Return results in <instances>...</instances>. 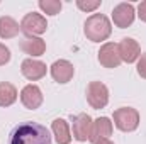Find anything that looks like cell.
Returning a JSON list of instances; mask_svg holds the SVG:
<instances>
[{"label": "cell", "instance_id": "obj_5", "mask_svg": "<svg viewBox=\"0 0 146 144\" xmlns=\"http://www.w3.org/2000/svg\"><path fill=\"white\" fill-rule=\"evenodd\" d=\"M87 102L95 110H100L109 104V88L102 81H90L87 87Z\"/></svg>", "mask_w": 146, "mask_h": 144}, {"label": "cell", "instance_id": "obj_18", "mask_svg": "<svg viewBox=\"0 0 146 144\" xmlns=\"http://www.w3.org/2000/svg\"><path fill=\"white\" fill-rule=\"evenodd\" d=\"M37 5H39V9L46 15H56V14H60V10L63 7V3L60 0H39Z\"/></svg>", "mask_w": 146, "mask_h": 144}, {"label": "cell", "instance_id": "obj_17", "mask_svg": "<svg viewBox=\"0 0 146 144\" xmlns=\"http://www.w3.org/2000/svg\"><path fill=\"white\" fill-rule=\"evenodd\" d=\"M19 93L17 88L9 81H0V107H10L15 104Z\"/></svg>", "mask_w": 146, "mask_h": 144}, {"label": "cell", "instance_id": "obj_2", "mask_svg": "<svg viewBox=\"0 0 146 144\" xmlns=\"http://www.w3.org/2000/svg\"><path fill=\"white\" fill-rule=\"evenodd\" d=\"M83 34L92 42L107 41L112 34V24H110L109 17L104 14H92L83 24Z\"/></svg>", "mask_w": 146, "mask_h": 144}, {"label": "cell", "instance_id": "obj_19", "mask_svg": "<svg viewBox=\"0 0 146 144\" xmlns=\"http://www.w3.org/2000/svg\"><path fill=\"white\" fill-rule=\"evenodd\" d=\"M102 0H76V7L82 12H94L100 7Z\"/></svg>", "mask_w": 146, "mask_h": 144}, {"label": "cell", "instance_id": "obj_8", "mask_svg": "<svg viewBox=\"0 0 146 144\" xmlns=\"http://www.w3.org/2000/svg\"><path fill=\"white\" fill-rule=\"evenodd\" d=\"M97 58H99V63L104 66V68H117L122 61L119 58V51H117V44L114 42H104L97 53Z\"/></svg>", "mask_w": 146, "mask_h": 144}, {"label": "cell", "instance_id": "obj_11", "mask_svg": "<svg viewBox=\"0 0 146 144\" xmlns=\"http://www.w3.org/2000/svg\"><path fill=\"white\" fill-rule=\"evenodd\" d=\"M46 71H48V66L42 61L34 59V58H27V59H24L21 63V73L29 81H37V80L44 78L46 76Z\"/></svg>", "mask_w": 146, "mask_h": 144}, {"label": "cell", "instance_id": "obj_16", "mask_svg": "<svg viewBox=\"0 0 146 144\" xmlns=\"http://www.w3.org/2000/svg\"><path fill=\"white\" fill-rule=\"evenodd\" d=\"M19 31H21V24L14 17H9V15L0 17V37L2 39H12L19 34Z\"/></svg>", "mask_w": 146, "mask_h": 144}, {"label": "cell", "instance_id": "obj_21", "mask_svg": "<svg viewBox=\"0 0 146 144\" xmlns=\"http://www.w3.org/2000/svg\"><path fill=\"white\" fill-rule=\"evenodd\" d=\"M9 61H10V49H9L5 44L0 42V66L7 65Z\"/></svg>", "mask_w": 146, "mask_h": 144}, {"label": "cell", "instance_id": "obj_6", "mask_svg": "<svg viewBox=\"0 0 146 144\" xmlns=\"http://www.w3.org/2000/svg\"><path fill=\"white\" fill-rule=\"evenodd\" d=\"M134 17H136V9L133 3H127V2L115 5L112 10V20H114L115 27H119V29L129 27L134 22Z\"/></svg>", "mask_w": 146, "mask_h": 144}, {"label": "cell", "instance_id": "obj_10", "mask_svg": "<svg viewBox=\"0 0 146 144\" xmlns=\"http://www.w3.org/2000/svg\"><path fill=\"white\" fill-rule=\"evenodd\" d=\"M42 100H44L42 92H41V88L37 85H34V83H29V85H26L21 90V102H22L24 107L29 108V110L39 108L42 105Z\"/></svg>", "mask_w": 146, "mask_h": 144}, {"label": "cell", "instance_id": "obj_3", "mask_svg": "<svg viewBox=\"0 0 146 144\" xmlns=\"http://www.w3.org/2000/svg\"><path fill=\"white\" fill-rule=\"evenodd\" d=\"M114 126L122 132H133L139 126V112L133 107H121L114 112Z\"/></svg>", "mask_w": 146, "mask_h": 144}, {"label": "cell", "instance_id": "obj_14", "mask_svg": "<svg viewBox=\"0 0 146 144\" xmlns=\"http://www.w3.org/2000/svg\"><path fill=\"white\" fill-rule=\"evenodd\" d=\"M51 132L56 139L58 144H70L72 143V132H70V126L65 119H54L51 124Z\"/></svg>", "mask_w": 146, "mask_h": 144}, {"label": "cell", "instance_id": "obj_13", "mask_svg": "<svg viewBox=\"0 0 146 144\" xmlns=\"http://www.w3.org/2000/svg\"><path fill=\"white\" fill-rule=\"evenodd\" d=\"M112 131H114V126H112V120L109 117H99L92 124V132H90V139L88 141L92 144H97L99 141L109 139Z\"/></svg>", "mask_w": 146, "mask_h": 144}, {"label": "cell", "instance_id": "obj_7", "mask_svg": "<svg viewBox=\"0 0 146 144\" xmlns=\"http://www.w3.org/2000/svg\"><path fill=\"white\" fill-rule=\"evenodd\" d=\"M117 51H119L121 61H124V63H136L138 58L141 56V46L133 37L121 39V42L117 44Z\"/></svg>", "mask_w": 146, "mask_h": 144}, {"label": "cell", "instance_id": "obj_4", "mask_svg": "<svg viewBox=\"0 0 146 144\" xmlns=\"http://www.w3.org/2000/svg\"><path fill=\"white\" fill-rule=\"evenodd\" d=\"M46 29H48V22L42 14L29 12L21 20V31L26 34V37H39L46 32Z\"/></svg>", "mask_w": 146, "mask_h": 144}, {"label": "cell", "instance_id": "obj_1", "mask_svg": "<svg viewBox=\"0 0 146 144\" xmlns=\"http://www.w3.org/2000/svg\"><path fill=\"white\" fill-rule=\"evenodd\" d=\"M9 144H51V134L46 126L27 120L12 129Z\"/></svg>", "mask_w": 146, "mask_h": 144}, {"label": "cell", "instance_id": "obj_22", "mask_svg": "<svg viewBox=\"0 0 146 144\" xmlns=\"http://www.w3.org/2000/svg\"><path fill=\"white\" fill-rule=\"evenodd\" d=\"M138 17H139L143 22H146V0L138 5Z\"/></svg>", "mask_w": 146, "mask_h": 144}, {"label": "cell", "instance_id": "obj_12", "mask_svg": "<svg viewBox=\"0 0 146 144\" xmlns=\"http://www.w3.org/2000/svg\"><path fill=\"white\" fill-rule=\"evenodd\" d=\"M49 73L56 83L65 85V83L72 81L73 75H75V68L68 59H58L49 66Z\"/></svg>", "mask_w": 146, "mask_h": 144}, {"label": "cell", "instance_id": "obj_20", "mask_svg": "<svg viewBox=\"0 0 146 144\" xmlns=\"http://www.w3.org/2000/svg\"><path fill=\"white\" fill-rule=\"evenodd\" d=\"M136 71L141 78L146 80V53H143L139 58H138V65H136Z\"/></svg>", "mask_w": 146, "mask_h": 144}, {"label": "cell", "instance_id": "obj_9", "mask_svg": "<svg viewBox=\"0 0 146 144\" xmlns=\"http://www.w3.org/2000/svg\"><path fill=\"white\" fill-rule=\"evenodd\" d=\"M92 117L88 114H78L73 117V137L80 143H85L90 139V132H92Z\"/></svg>", "mask_w": 146, "mask_h": 144}, {"label": "cell", "instance_id": "obj_15", "mask_svg": "<svg viewBox=\"0 0 146 144\" xmlns=\"http://www.w3.org/2000/svg\"><path fill=\"white\" fill-rule=\"evenodd\" d=\"M21 48L26 54H29L31 58H37L42 56L46 53V42L41 37H26L21 42Z\"/></svg>", "mask_w": 146, "mask_h": 144}, {"label": "cell", "instance_id": "obj_23", "mask_svg": "<svg viewBox=\"0 0 146 144\" xmlns=\"http://www.w3.org/2000/svg\"><path fill=\"white\" fill-rule=\"evenodd\" d=\"M97 144H114V143H112L110 139H104V141H99Z\"/></svg>", "mask_w": 146, "mask_h": 144}]
</instances>
